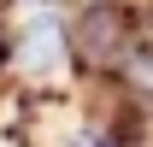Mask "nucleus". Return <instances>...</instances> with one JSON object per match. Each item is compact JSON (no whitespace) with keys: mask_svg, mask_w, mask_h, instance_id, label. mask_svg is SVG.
I'll return each mask as SVG.
<instances>
[{"mask_svg":"<svg viewBox=\"0 0 153 147\" xmlns=\"http://www.w3.org/2000/svg\"><path fill=\"white\" fill-rule=\"evenodd\" d=\"M88 6H94V0H88Z\"/></svg>","mask_w":153,"mask_h":147,"instance_id":"7ed1b4c3","label":"nucleus"},{"mask_svg":"<svg viewBox=\"0 0 153 147\" xmlns=\"http://www.w3.org/2000/svg\"><path fill=\"white\" fill-rule=\"evenodd\" d=\"M6 65L30 82V88H41V82H53L65 65H71V30L53 18V12H36V18L24 24L18 36L6 41Z\"/></svg>","mask_w":153,"mask_h":147,"instance_id":"f03ea898","label":"nucleus"},{"mask_svg":"<svg viewBox=\"0 0 153 147\" xmlns=\"http://www.w3.org/2000/svg\"><path fill=\"white\" fill-rule=\"evenodd\" d=\"M65 30H71V59L82 71H118V65L135 53V12L124 0H94V6H82Z\"/></svg>","mask_w":153,"mask_h":147,"instance_id":"f257e3e1","label":"nucleus"}]
</instances>
